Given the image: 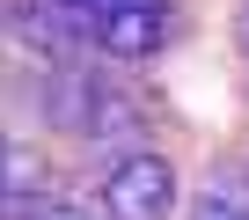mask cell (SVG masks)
<instances>
[{
  "instance_id": "obj_1",
  "label": "cell",
  "mask_w": 249,
  "mask_h": 220,
  "mask_svg": "<svg viewBox=\"0 0 249 220\" xmlns=\"http://www.w3.org/2000/svg\"><path fill=\"white\" fill-rule=\"evenodd\" d=\"M66 125H73L81 140H95V147H132V154H140L147 110L124 95L117 81H103V73H66Z\"/></svg>"
},
{
  "instance_id": "obj_6",
  "label": "cell",
  "mask_w": 249,
  "mask_h": 220,
  "mask_svg": "<svg viewBox=\"0 0 249 220\" xmlns=\"http://www.w3.org/2000/svg\"><path fill=\"white\" fill-rule=\"evenodd\" d=\"M44 8L66 22V37H88V22H103V15H124V8H169V0H44Z\"/></svg>"
},
{
  "instance_id": "obj_4",
  "label": "cell",
  "mask_w": 249,
  "mask_h": 220,
  "mask_svg": "<svg viewBox=\"0 0 249 220\" xmlns=\"http://www.w3.org/2000/svg\"><path fill=\"white\" fill-rule=\"evenodd\" d=\"M191 220H249V176L242 169H213L191 191Z\"/></svg>"
},
{
  "instance_id": "obj_8",
  "label": "cell",
  "mask_w": 249,
  "mask_h": 220,
  "mask_svg": "<svg viewBox=\"0 0 249 220\" xmlns=\"http://www.w3.org/2000/svg\"><path fill=\"white\" fill-rule=\"evenodd\" d=\"M37 220H95V213H81V205H52V213H37Z\"/></svg>"
},
{
  "instance_id": "obj_7",
  "label": "cell",
  "mask_w": 249,
  "mask_h": 220,
  "mask_svg": "<svg viewBox=\"0 0 249 220\" xmlns=\"http://www.w3.org/2000/svg\"><path fill=\"white\" fill-rule=\"evenodd\" d=\"M234 37H242V59H249V0L234 8Z\"/></svg>"
},
{
  "instance_id": "obj_3",
  "label": "cell",
  "mask_w": 249,
  "mask_h": 220,
  "mask_svg": "<svg viewBox=\"0 0 249 220\" xmlns=\"http://www.w3.org/2000/svg\"><path fill=\"white\" fill-rule=\"evenodd\" d=\"M169 37H176V15H169V8H124V15L88 22V44H95L103 59H154Z\"/></svg>"
},
{
  "instance_id": "obj_2",
  "label": "cell",
  "mask_w": 249,
  "mask_h": 220,
  "mask_svg": "<svg viewBox=\"0 0 249 220\" xmlns=\"http://www.w3.org/2000/svg\"><path fill=\"white\" fill-rule=\"evenodd\" d=\"M176 213V162L140 147L103 169V220H169Z\"/></svg>"
},
{
  "instance_id": "obj_5",
  "label": "cell",
  "mask_w": 249,
  "mask_h": 220,
  "mask_svg": "<svg viewBox=\"0 0 249 220\" xmlns=\"http://www.w3.org/2000/svg\"><path fill=\"white\" fill-rule=\"evenodd\" d=\"M37 191H44V162H22L15 147H8V176H0V213L8 220H22L30 205H37ZM37 220V213H30Z\"/></svg>"
},
{
  "instance_id": "obj_9",
  "label": "cell",
  "mask_w": 249,
  "mask_h": 220,
  "mask_svg": "<svg viewBox=\"0 0 249 220\" xmlns=\"http://www.w3.org/2000/svg\"><path fill=\"white\" fill-rule=\"evenodd\" d=\"M0 176H8V140H0Z\"/></svg>"
}]
</instances>
